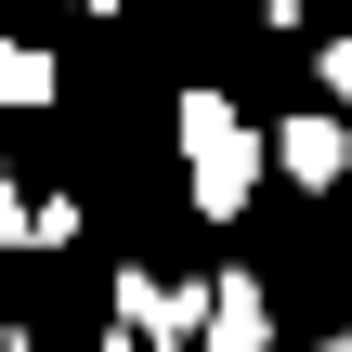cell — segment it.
I'll use <instances>...</instances> for the list:
<instances>
[{
    "mask_svg": "<svg viewBox=\"0 0 352 352\" xmlns=\"http://www.w3.org/2000/svg\"><path fill=\"white\" fill-rule=\"evenodd\" d=\"M170 131H183V183H196V209H209V222H235V209L261 196L274 144L235 118V91H183V104H170Z\"/></svg>",
    "mask_w": 352,
    "mask_h": 352,
    "instance_id": "obj_1",
    "label": "cell"
},
{
    "mask_svg": "<svg viewBox=\"0 0 352 352\" xmlns=\"http://www.w3.org/2000/svg\"><path fill=\"white\" fill-rule=\"evenodd\" d=\"M314 78H327V104L352 118V39H327V52H314Z\"/></svg>",
    "mask_w": 352,
    "mask_h": 352,
    "instance_id": "obj_5",
    "label": "cell"
},
{
    "mask_svg": "<svg viewBox=\"0 0 352 352\" xmlns=\"http://www.w3.org/2000/svg\"><path fill=\"white\" fill-rule=\"evenodd\" d=\"M314 352H352V327H340V340H314Z\"/></svg>",
    "mask_w": 352,
    "mask_h": 352,
    "instance_id": "obj_7",
    "label": "cell"
},
{
    "mask_svg": "<svg viewBox=\"0 0 352 352\" xmlns=\"http://www.w3.org/2000/svg\"><path fill=\"white\" fill-rule=\"evenodd\" d=\"M274 170H287V183H340L352 170V118L340 104H327V118H287V131H274Z\"/></svg>",
    "mask_w": 352,
    "mask_h": 352,
    "instance_id": "obj_3",
    "label": "cell"
},
{
    "mask_svg": "<svg viewBox=\"0 0 352 352\" xmlns=\"http://www.w3.org/2000/svg\"><path fill=\"white\" fill-rule=\"evenodd\" d=\"M0 248H26V196H13V170H0Z\"/></svg>",
    "mask_w": 352,
    "mask_h": 352,
    "instance_id": "obj_6",
    "label": "cell"
},
{
    "mask_svg": "<svg viewBox=\"0 0 352 352\" xmlns=\"http://www.w3.org/2000/svg\"><path fill=\"white\" fill-rule=\"evenodd\" d=\"M196 352H274V300H261V274H209V327Z\"/></svg>",
    "mask_w": 352,
    "mask_h": 352,
    "instance_id": "obj_2",
    "label": "cell"
},
{
    "mask_svg": "<svg viewBox=\"0 0 352 352\" xmlns=\"http://www.w3.org/2000/svg\"><path fill=\"white\" fill-rule=\"evenodd\" d=\"M52 91H65V65L26 52V39H0V104H52Z\"/></svg>",
    "mask_w": 352,
    "mask_h": 352,
    "instance_id": "obj_4",
    "label": "cell"
},
{
    "mask_svg": "<svg viewBox=\"0 0 352 352\" xmlns=\"http://www.w3.org/2000/svg\"><path fill=\"white\" fill-rule=\"evenodd\" d=\"M78 13H118V0H78Z\"/></svg>",
    "mask_w": 352,
    "mask_h": 352,
    "instance_id": "obj_8",
    "label": "cell"
}]
</instances>
